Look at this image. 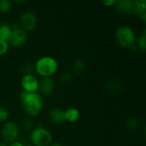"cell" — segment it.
<instances>
[{"instance_id":"cell-1","label":"cell","mask_w":146,"mask_h":146,"mask_svg":"<svg viewBox=\"0 0 146 146\" xmlns=\"http://www.w3.org/2000/svg\"><path fill=\"white\" fill-rule=\"evenodd\" d=\"M20 101L24 112L30 117L39 115L44 106L42 96L38 92H21L20 94Z\"/></svg>"},{"instance_id":"cell-2","label":"cell","mask_w":146,"mask_h":146,"mask_svg":"<svg viewBox=\"0 0 146 146\" xmlns=\"http://www.w3.org/2000/svg\"><path fill=\"white\" fill-rule=\"evenodd\" d=\"M115 39L117 44L123 49H133L136 46V33L128 25H121L116 29Z\"/></svg>"},{"instance_id":"cell-3","label":"cell","mask_w":146,"mask_h":146,"mask_svg":"<svg viewBox=\"0 0 146 146\" xmlns=\"http://www.w3.org/2000/svg\"><path fill=\"white\" fill-rule=\"evenodd\" d=\"M57 69H58L57 61L54 57L49 56L40 57L39 59L37 60L34 65V70L42 78L51 77L53 74L56 73Z\"/></svg>"},{"instance_id":"cell-4","label":"cell","mask_w":146,"mask_h":146,"mask_svg":"<svg viewBox=\"0 0 146 146\" xmlns=\"http://www.w3.org/2000/svg\"><path fill=\"white\" fill-rule=\"evenodd\" d=\"M30 140L33 146H50L52 144V134L44 127L33 128L30 134Z\"/></svg>"},{"instance_id":"cell-5","label":"cell","mask_w":146,"mask_h":146,"mask_svg":"<svg viewBox=\"0 0 146 146\" xmlns=\"http://www.w3.org/2000/svg\"><path fill=\"white\" fill-rule=\"evenodd\" d=\"M1 135L6 143L11 144L15 141H17V139L20 135L18 125L11 121H6L1 129Z\"/></svg>"},{"instance_id":"cell-6","label":"cell","mask_w":146,"mask_h":146,"mask_svg":"<svg viewBox=\"0 0 146 146\" xmlns=\"http://www.w3.org/2000/svg\"><path fill=\"white\" fill-rule=\"evenodd\" d=\"M27 40V32L22 30L21 27L12 28L11 34L8 38L7 42L9 46L18 48L26 44Z\"/></svg>"},{"instance_id":"cell-7","label":"cell","mask_w":146,"mask_h":146,"mask_svg":"<svg viewBox=\"0 0 146 146\" xmlns=\"http://www.w3.org/2000/svg\"><path fill=\"white\" fill-rule=\"evenodd\" d=\"M20 27L22 30L32 31L33 30L38 23V19L36 15L32 11L24 12L20 17Z\"/></svg>"},{"instance_id":"cell-8","label":"cell","mask_w":146,"mask_h":146,"mask_svg":"<svg viewBox=\"0 0 146 146\" xmlns=\"http://www.w3.org/2000/svg\"><path fill=\"white\" fill-rule=\"evenodd\" d=\"M21 85L23 92H37L38 89V79L32 74H25L21 80Z\"/></svg>"},{"instance_id":"cell-9","label":"cell","mask_w":146,"mask_h":146,"mask_svg":"<svg viewBox=\"0 0 146 146\" xmlns=\"http://www.w3.org/2000/svg\"><path fill=\"white\" fill-rule=\"evenodd\" d=\"M133 0L115 1L114 8L121 15H133Z\"/></svg>"},{"instance_id":"cell-10","label":"cell","mask_w":146,"mask_h":146,"mask_svg":"<svg viewBox=\"0 0 146 146\" xmlns=\"http://www.w3.org/2000/svg\"><path fill=\"white\" fill-rule=\"evenodd\" d=\"M55 89V83L51 77H45L41 78V80H38V89L40 94L48 96L53 92Z\"/></svg>"},{"instance_id":"cell-11","label":"cell","mask_w":146,"mask_h":146,"mask_svg":"<svg viewBox=\"0 0 146 146\" xmlns=\"http://www.w3.org/2000/svg\"><path fill=\"white\" fill-rule=\"evenodd\" d=\"M133 15L141 19L143 21H146V1L145 0H134L133 1Z\"/></svg>"},{"instance_id":"cell-12","label":"cell","mask_w":146,"mask_h":146,"mask_svg":"<svg viewBox=\"0 0 146 146\" xmlns=\"http://www.w3.org/2000/svg\"><path fill=\"white\" fill-rule=\"evenodd\" d=\"M49 117L53 123L57 124V125H62L66 121L64 110H62L61 108L51 109L49 112Z\"/></svg>"},{"instance_id":"cell-13","label":"cell","mask_w":146,"mask_h":146,"mask_svg":"<svg viewBox=\"0 0 146 146\" xmlns=\"http://www.w3.org/2000/svg\"><path fill=\"white\" fill-rule=\"evenodd\" d=\"M64 114H65V121L70 123L76 122L80 117V110L74 107L68 108L66 110H64Z\"/></svg>"},{"instance_id":"cell-14","label":"cell","mask_w":146,"mask_h":146,"mask_svg":"<svg viewBox=\"0 0 146 146\" xmlns=\"http://www.w3.org/2000/svg\"><path fill=\"white\" fill-rule=\"evenodd\" d=\"M12 32V27L8 23L0 24V38L3 40H8Z\"/></svg>"},{"instance_id":"cell-15","label":"cell","mask_w":146,"mask_h":146,"mask_svg":"<svg viewBox=\"0 0 146 146\" xmlns=\"http://www.w3.org/2000/svg\"><path fill=\"white\" fill-rule=\"evenodd\" d=\"M73 68L75 73L80 74L86 69V62L82 59H76L73 63Z\"/></svg>"},{"instance_id":"cell-16","label":"cell","mask_w":146,"mask_h":146,"mask_svg":"<svg viewBox=\"0 0 146 146\" xmlns=\"http://www.w3.org/2000/svg\"><path fill=\"white\" fill-rule=\"evenodd\" d=\"M136 45L139 48V50L143 52H145L146 50V30H144L139 38H137Z\"/></svg>"},{"instance_id":"cell-17","label":"cell","mask_w":146,"mask_h":146,"mask_svg":"<svg viewBox=\"0 0 146 146\" xmlns=\"http://www.w3.org/2000/svg\"><path fill=\"white\" fill-rule=\"evenodd\" d=\"M126 127L130 131H135L139 127V121L135 118H130L127 121Z\"/></svg>"},{"instance_id":"cell-18","label":"cell","mask_w":146,"mask_h":146,"mask_svg":"<svg viewBox=\"0 0 146 146\" xmlns=\"http://www.w3.org/2000/svg\"><path fill=\"white\" fill-rule=\"evenodd\" d=\"M11 2L9 0H0V12L1 13H7L11 9Z\"/></svg>"},{"instance_id":"cell-19","label":"cell","mask_w":146,"mask_h":146,"mask_svg":"<svg viewBox=\"0 0 146 146\" xmlns=\"http://www.w3.org/2000/svg\"><path fill=\"white\" fill-rule=\"evenodd\" d=\"M9 48V45L8 42L6 40L0 38V56L5 55L8 52Z\"/></svg>"},{"instance_id":"cell-20","label":"cell","mask_w":146,"mask_h":146,"mask_svg":"<svg viewBox=\"0 0 146 146\" xmlns=\"http://www.w3.org/2000/svg\"><path fill=\"white\" fill-rule=\"evenodd\" d=\"M9 116V110L4 107H0V122H5Z\"/></svg>"},{"instance_id":"cell-21","label":"cell","mask_w":146,"mask_h":146,"mask_svg":"<svg viewBox=\"0 0 146 146\" xmlns=\"http://www.w3.org/2000/svg\"><path fill=\"white\" fill-rule=\"evenodd\" d=\"M21 126L25 130H33V122L29 118H25L21 121Z\"/></svg>"},{"instance_id":"cell-22","label":"cell","mask_w":146,"mask_h":146,"mask_svg":"<svg viewBox=\"0 0 146 146\" xmlns=\"http://www.w3.org/2000/svg\"><path fill=\"white\" fill-rule=\"evenodd\" d=\"M34 69V66H33L32 64L30 63H26L23 65V68H22V72L25 74H32V72L33 70Z\"/></svg>"},{"instance_id":"cell-23","label":"cell","mask_w":146,"mask_h":146,"mask_svg":"<svg viewBox=\"0 0 146 146\" xmlns=\"http://www.w3.org/2000/svg\"><path fill=\"white\" fill-rule=\"evenodd\" d=\"M61 80L62 82H69L71 80H72V76H71V74L68 73V72H66V73H63L61 76Z\"/></svg>"},{"instance_id":"cell-24","label":"cell","mask_w":146,"mask_h":146,"mask_svg":"<svg viewBox=\"0 0 146 146\" xmlns=\"http://www.w3.org/2000/svg\"><path fill=\"white\" fill-rule=\"evenodd\" d=\"M115 3V0H107V1H104L103 2V4L104 6H106V7H112V6L114 7Z\"/></svg>"},{"instance_id":"cell-25","label":"cell","mask_w":146,"mask_h":146,"mask_svg":"<svg viewBox=\"0 0 146 146\" xmlns=\"http://www.w3.org/2000/svg\"><path fill=\"white\" fill-rule=\"evenodd\" d=\"M9 146H24V145L20 141H15V142L11 143Z\"/></svg>"},{"instance_id":"cell-26","label":"cell","mask_w":146,"mask_h":146,"mask_svg":"<svg viewBox=\"0 0 146 146\" xmlns=\"http://www.w3.org/2000/svg\"><path fill=\"white\" fill-rule=\"evenodd\" d=\"M50 146H63L62 144L60 143H54V144H51Z\"/></svg>"},{"instance_id":"cell-27","label":"cell","mask_w":146,"mask_h":146,"mask_svg":"<svg viewBox=\"0 0 146 146\" xmlns=\"http://www.w3.org/2000/svg\"><path fill=\"white\" fill-rule=\"evenodd\" d=\"M0 146H9L6 143H3V142H0Z\"/></svg>"},{"instance_id":"cell-28","label":"cell","mask_w":146,"mask_h":146,"mask_svg":"<svg viewBox=\"0 0 146 146\" xmlns=\"http://www.w3.org/2000/svg\"><path fill=\"white\" fill-rule=\"evenodd\" d=\"M24 146H33V145H24Z\"/></svg>"}]
</instances>
